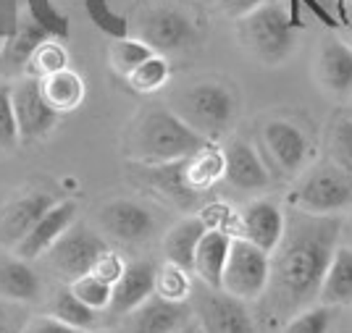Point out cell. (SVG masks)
<instances>
[{
  "label": "cell",
  "instance_id": "6da1fadb",
  "mask_svg": "<svg viewBox=\"0 0 352 333\" xmlns=\"http://www.w3.org/2000/svg\"><path fill=\"white\" fill-rule=\"evenodd\" d=\"M342 220L339 216H310L297 210L287 220V231L271 257L274 299L287 310H305L318 299L323 275L339 246Z\"/></svg>",
  "mask_w": 352,
  "mask_h": 333
},
{
  "label": "cell",
  "instance_id": "7a4b0ae2",
  "mask_svg": "<svg viewBox=\"0 0 352 333\" xmlns=\"http://www.w3.org/2000/svg\"><path fill=\"white\" fill-rule=\"evenodd\" d=\"M208 139L187 126L174 111L163 105H150L132 121L126 131V155L142 165H158L171 160L190 158Z\"/></svg>",
  "mask_w": 352,
  "mask_h": 333
},
{
  "label": "cell",
  "instance_id": "3957f363",
  "mask_svg": "<svg viewBox=\"0 0 352 333\" xmlns=\"http://www.w3.org/2000/svg\"><path fill=\"white\" fill-rule=\"evenodd\" d=\"M297 24L284 3L265 0L261 8L242 19V43L265 66H279L297 47Z\"/></svg>",
  "mask_w": 352,
  "mask_h": 333
},
{
  "label": "cell",
  "instance_id": "277c9868",
  "mask_svg": "<svg viewBox=\"0 0 352 333\" xmlns=\"http://www.w3.org/2000/svg\"><path fill=\"white\" fill-rule=\"evenodd\" d=\"M171 111L208 142H216L236 121V97L226 84L203 82L182 92Z\"/></svg>",
  "mask_w": 352,
  "mask_h": 333
},
{
  "label": "cell",
  "instance_id": "5b68a950",
  "mask_svg": "<svg viewBox=\"0 0 352 333\" xmlns=\"http://www.w3.org/2000/svg\"><path fill=\"white\" fill-rule=\"evenodd\" d=\"M289 205L310 216H339L352 207V176L331 160H323L302 174L289 194Z\"/></svg>",
  "mask_w": 352,
  "mask_h": 333
},
{
  "label": "cell",
  "instance_id": "8992f818",
  "mask_svg": "<svg viewBox=\"0 0 352 333\" xmlns=\"http://www.w3.org/2000/svg\"><path fill=\"white\" fill-rule=\"evenodd\" d=\"M268 284H271V255L248 242L245 236H234L221 289L242 302H252L263 297Z\"/></svg>",
  "mask_w": 352,
  "mask_h": 333
},
{
  "label": "cell",
  "instance_id": "52a82bcc",
  "mask_svg": "<svg viewBox=\"0 0 352 333\" xmlns=\"http://www.w3.org/2000/svg\"><path fill=\"white\" fill-rule=\"evenodd\" d=\"M105 249H108V242L103 236L95 229H89L87 223L76 220L72 229L53 244V249L45 257L50 262L53 273L72 284L74 278L92 273L95 262H98V257L103 255Z\"/></svg>",
  "mask_w": 352,
  "mask_h": 333
},
{
  "label": "cell",
  "instance_id": "ba28073f",
  "mask_svg": "<svg viewBox=\"0 0 352 333\" xmlns=\"http://www.w3.org/2000/svg\"><path fill=\"white\" fill-rule=\"evenodd\" d=\"M195 315L203 333H255L252 318L242 299L223 289H195Z\"/></svg>",
  "mask_w": 352,
  "mask_h": 333
},
{
  "label": "cell",
  "instance_id": "9c48e42d",
  "mask_svg": "<svg viewBox=\"0 0 352 333\" xmlns=\"http://www.w3.org/2000/svg\"><path fill=\"white\" fill-rule=\"evenodd\" d=\"M11 100H14L16 121H19V134L21 142H34L43 139L56 129L60 113L50 108V102L45 100L43 84L34 76H24L11 87Z\"/></svg>",
  "mask_w": 352,
  "mask_h": 333
},
{
  "label": "cell",
  "instance_id": "30bf717a",
  "mask_svg": "<svg viewBox=\"0 0 352 333\" xmlns=\"http://www.w3.org/2000/svg\"><path fill=\"white\" fill-rule=\"evenodd\" d=\"M192 315L187 302H168L153 294L145 304L118 318V333H176Z\"/></svg>",
  "mask_w": 352,
  "mask_h": 333
},
{
  "label": "cell",
  "instance_id": "8fae6325",
  "mask_svg": "<svg viewBox=\"0 0 352 333\" xmlns=\"http://www.w3.org/2000/svg\"><path fill=\"white\" fill-rule=\"evenodd\" d=\"M76 213H79V207H76L74 200H60V203H56L32 226V231L14 246V255L30 262L40 260L43 255H47L53 249V244L58 242L60 236L76 223Z\"/></svg>",
  "mask_w": 352,
  "mask_h": 333
},
{
  "label": "cell",
  "instance_id": "7c38bea8",
  "mask_svg": "<svg viewBox=\"0 0 352 333\" xmlns=\"http://www.w3.org/2000/svg\"><path fill=\"white\" fill-rule=\"evenodd\" d=\"M316 79L329 95H352V45L339 34H326L316 53Z\"/></svg>",
  "mask_w": 352,
  "mask_h": 333
},
{
  "label": "cell",
  "instance_id": "4fadbf2b",
  "mask_svg": "<svg viewBox=\"0 0 352 333\" xmlns=\"http://www.w3.org/2000/svg\"><path fill=\"white\" fill-rule=\"evenodd\" d=\"M142 40L155 53L166 56V53L187 50L197 40V32H195V24L182 11H176V8H155L142 21Z\"/></svg>",
  "mask_w": 352,
  "mask_h": 333
},
{
  "label": "cell",
  "instance_id": "5bb4252c",
  "mask_svg": "<svg viewBox=\"0 0 352 333\" xmlns=\"http://www.w3.org/2000/svg\"><path fill=\"white\" fill-rule=\"evenodd\" d=\"M98 220H100V229L111 239L124 242V244H140L155 229L150 210L134 200H113V203L103 205L98 213Z\"/></svg>",
  "mask_w": 352,
  "mask_h": 333
},
{
  "label": "cell",
  "instance_id": "9a60e30c",
  "mask_svg": "<svg viewBox=\"0 0 352 333\" xmlns=\"http://www.w3.org/2000/svg\"><path fill=\"white\" fill-rule=\"evenodd\" d=\"M53 205H56V200L47 192H27V194L14 197L8 205H3V210H0V244L14 249Z\"/></svg>",
  "mask_w": 352,
  "mask_h": 333
},
{
  "label": "cell",
  "instance_id": "2e32d148",
  "mask_svg": "<svg viewBox=\"0 0 352 333\" xmlns=\"http://www.w3.org/2000/svg\"><path fill=\"white\" fill-rule=\"evenodd\" d=\"M263 145L284 176H300L308 163V139L302 129L289 121H268L263 129Z\"/></svg>",
  "mask_w": 352,
  "mask_h": 333
},
{
  "label": "cell",
  "instance_id": "e0dca14e",
  "mask_svg": "<svg viewBox=\"0 0 352 333\" xmlns=\"http://www.w3.org/2000/svg\"><path fill=\"white\" fill-rule=\"evenodd\" d=\"M287 231V218L281 213V207L271 200H255L239 213V233L248 242L258 244L268 255L276 252L281 236Z\"/></svg>",
  "mask_w": 352,
  "mask_h": 333
},
{
  "label": "cell",
  "instance_id": "ac0fdd59",
  "mask_svg": "<svg viewBox=\"0 0 352 333\" xmlns=\"http://www.w3.org/2000/svg\"><path fill=\"white\" fill-rule=\"evenodd\" d=\"M155 271L158 268L147 260L126 262L124 275L113 284L111 307L105 312H111L113 318H124L126 312H132L140 304H145L155 294Z\"/></svg>",
  "mask_w": 352,
  "mask_h": 333
},
{
  "label": "cell",
  "instance_id": "d6986e66",
  "mask_svg": "<svg viewBox=\"0 0 352 333\" xmlns=\"http://www.w3.org/2000/svg\"><path fill=\"white\" fill-rule=\"evenodd\" d=\"M140 165V176L147 187H153L163 200H168L171 205L190 210L192 205L200 200V194L190 187L187 174H184V158L171 160V163H158V165Z\"/></svg>",
  "mask_w": 352,
  "mask_h": 333
},
{
  "label": "cell",
  "instance_id": "ffe728a7",
  "mask_svg": "<svg viewBox=\"0 0 352 333\" xmlns=\"http://www.w3.org/2000/svg\"><path fill=\"white\" fill-rule=\"evenodd\" d=\"M223 155H226L223 179L232 187L242 189V192H263V189H268L271 176L265 171L263 160L258 158V152L248 142L234 139L232 145L223 150Z\"/></svg>",
  "mask_w": 352,
  "mask_h": 333
},
{
  "label": "cell",
  "instance_id": "44dd1931",
  "mask_svg": "<svg viewBox=\"0 0 352 333\" xmlns=\"http://www.w3.org/2000/svg\"><path fill=\"white\" fill-rule=\"evenodd\" d=\"M232 233L221 231V229H208L197 244L195 252V268L192 273L197 278V284H203L208 289H221L226 260H229V249H232Z\"/></svg>",
  "mask_w": 352,
  "mask_h": 333
},
{
  "label": "cell",
  "instance_id": "7402d4cb",
  "mask_svg": "<svg viewBox=\"0 0 352 333\" xmlns=\"http://www.w3.org/2000/svg\"><path fill=\"white\" fill-rule=\"evenodd\" d=\"M45 40H50V34H47L40 24H34L32 19L19 21V27L3 40V47H0V73L27 71L32 56L37 53V47H40Z\"/></svg>",
  "mask_w": 352,
  "mask_h": 333
},
{
  "label": "cell",
  "instance_id": "603a6c76",
  "mask_svg": "<svg viewBox=\"0 0 352 333\" xmlns=\"http://www.w3.org/2000/svg\"><path fill=\"white\" fill-rule=\"evenodd\" d=\"M206 231L208 226L200 216L182 218L163 236V255H166V260L192 273V268H195V252H197V244H200V239H203Z\"/></svg>",
  "mask_w": 352,
  "mask_h": 333
},
{
  "label": "cell",
  "instance_id": "cb8c5ba5",
  "mask_svg": "<svg viewBox=\"0 0 352 333\" xmlns=\"http://www.w3.org/2000/svg\"><path fill=\"white\" fill-rule=\"evenodd\" d=\"M40 294H43V284L30 260L14 257V260L0 262V297L3 299L32 304L40 299Z\"/></svg>",
  "mask_w": 352,
  "mask_h": 333
},
{
  "label": "cell",
  "instance_id": "d4e9b609",
  "mask_svg": "<svg viewBox=\"0 0 352 333\" xmlns=\"http://www.w3.org/2000/svg\"><path fill=\"white\" fill-rule=\"evenodd\" d=\"M318 299L326 307L352 304V246H337L323 275Z\"/></svg>",
  "mask_w": 352,
  "mask_h": 333
},
{
  "label": "cell",
  "instance_id": "484cf974",
  "mask_svg": "<svg viewBox=\"0 0 352 333\" xmlns=\"http://www.w3.org/2000/svg\"><path fill=\"white\" fill-rule=\"evenodd\" d=\"M40 84H43L45 100L50 102V108L56 113H60V116L76 111L85 102V95H87L85 79L74 69H63L58 73H50V76L40 79Z\"/></svg>",
  "mask_w": 352,
  "mask_h": 333
},
{
  "label": "cell",
  "instance_id": "4316f807",
  "mask_svg": "<svg viewBox=\"0 0 352 333\" xmlns=\"http://www.w3.org/2000/svg\"><path fill=\"white\" fill-rule=\"evenodd\" d=\"M223 171H226V155L221 147H216V142H208L197 152H192L190 158H184V174L197 194H206L216 181H221Z\"/></svg>",
  "mask_w": 352,
  "mask_h": 333
},
{
  "label": "cell",
  "instance_id": "83f0119b",
  "mask_svg": "<svg viewBox=\"0 0 352 333\" xmlns=\"http://www.w3.org/2000/svg\"><path fill=\"white\" fill-rule=\"evenodd\" d=\"M50 315H56L58 320H63L66 325H72L76 331L87 333L95 323H98V310H92L89 304H85L69 286L66 289L56 291L53 304H50Z\"/></svg>",
  "mask_w": 352,
  "mask_h": 333
},
{
  "label": "cell",
  "instance_id": "f1b7e54d",
  "mask_svg": "<svg viewBox=\"0 0 352 333\" xmlns=\"http://www.w3.org/2000/svg\"><path fill=\"white\" fill-rule=\"evenodd\" d=\"M150 56H155V50H153L145 40H134L129 34L113 40V45L108 47V63H111V69H113L121 79H126V76H129L140 63H145Z\"/></svg>",
  "mask_w": 352,
  "mask_h": 333
},
{
  "label": "cell",
  "instance_id": "f546056e",
  "mask_svg": "<svg viewBox=\"0 0 352 333\" xmlns=\"http://www.w3.org/2000/svg\"><path fill=\"white\" fill-rule=\"evenodd\" d=\"M168 79H171V66H168L166 56L155 53V56H150L145 63H140V66L126 76V84H129V89L137 92V95H153V92H158V89L166 87Z\"/></svg>",
  "mask_w": 352,
  "mask_h": 333
},
{
  "label": "cell",
  "instance_id": "4dcf8cb0",
  "mask_svg": "<svg viewBox=\"0 0 352 333\" xmlns=\"http://www.w3.org/2000/svg\"><path fill=\"white\" fill-rule=\"evenodd\" d=\"M192 275L195 273L166 260L155 271V294L163 297V299H168V302H190V297L195 294Z\"/></svg>",
  "mask_w": 352,
  "mask_h": 333
},
{
  "label": "cell",
  "instance_id": "1f68e13d",
  "mask_svg": "<svg viewBox=\"0 0 352 333\" xmlns=\"http://www.w3.org/2000/svg\"><path fill=\"white\" fill-rule=\"evenodd\" d=\"M63 69H69V53L66 47L60 45L58 37H50L45 40L37 53L32 56L30 66H27V76H34V79H45L50 73H58Z\"/></svg>",
  "mask_w": 352,
  "mask_h": 333
},
{
  "label": "cell",
  "instance_id": "d6a6232c",
  "mask_svg": "<svg viewBox=\"0 0 352 333\" xmlns=\"http://www.w3.org/2000/svg\"><path fill=\"white\" fill-rule=\"evenodd\" d=\"M69 289L82 299L85 304H89L92 310H98V312H103L111 307V297H113V286L103 281V278H98L95 273H87V275H79V278H74L72 284H69Z\"/></svg>",
  "mask_w": 352,
  "mask_h": 333
},
{
  "label": "cell",
  "instance_id": "836d02e7",
  "mask_svg": "<svg viewBox=\"0 0 352 333\" xmlns=\"http://www.w3.org/2000/svg\"><path fill=\"white\" fill-rule=\"evenodd\" d=\"M329 160L352 176V118H337L329 131Z\"/></svg>",
  "mask_w": 352,
  "mask_h": 333
},
{
  "label": "cell",
  "instance_id": "e575fe53",
  "mask_svg": "<svg viewBox=\"0 0 352 333\" xmlns=\"http://www.w3.org/2000/svg\"><path fill=\"white\" fill-rule=\"evenodd\" d=\"M27 11L34 24H40L50 37H69V16L60 14L53 0H27Z\"/></svg>",
  "mask_w": 352,
  "mask_h": 333
},
{
  "label": "cell",
  "instance_id": "d590c367",
  "mask_svg": "<svg viewBox=\"0 0 352 333\" xmlns=\"http://www.w3.org/2000/svg\"><path fill=\"white\" fill-rule=\"evenodd\" d=\"M85 8H87V16L92 19V24L103 34L113 37V40L129 34V19L116 14L108 0H85Z\"/></svg>",
  "mask_w": 352,
  "mask_h": 333
},
{
  "label": "cell",
  "instance_id": "8d00e7d4",
  "mask_svg": "<svg viewBox=\"0 0 352 333\" xmlns=\"http://www.w3.org/2000/svg\"><path fill=\"white\" fill-rule=\"evenodd\" d=\"M329 325H331V310L326 304H313L292 315L284 333H326Z\"/></svg>",
  "mask_w": 352,
  "mask_h": 333
},
{
  "label": "cell",
  "instance_id": "74e56055",
  "mask_svg": "<svg viewBox=\"0 0 352 333\" xmlns=\"http://www.w3.org/2000/svg\"><path fill=\"white\" fill-rule=\"evenodd\" d=\"M21 142L19 134V121H16L14 100H11V87L0 84V150H14Z\"/></svg>",
  "mask_w": 352,
  "mask_h": 333
},
{
  "label": "cell",
  "instance_id": "f35d334b",
  "mask_svg": "<svg viewBox=\"0 0 352 333\" xmlns=\"http://www.w3.org/2000/svg\"><path fill=\"white\" fill-rule=\"evenodd\" d=\"M124 271H126V262L121 260V255L111 252V249H105L103 255L98 257V262H95V268H92V273L98 275V278H103V281H108L111 286L124 275Z\"/></svg>",
  "mask_w": 352,
  "mask_h": 333
},
{
  "label": "cell",
  "instance_id": "ab89813d",
  "mask_svg": "<svg viewBox=\"0 0 352 333\" xmlns=\"http://www.w3.org/2000/svg\"><path fill=\"white\" fill-rule=\"evenodd\" d=\"M21 333H85V331H76L72 325H66V323L58 320L56 315H34V318L24 325Z\"/></svg>",
  "mask_w": 352,
  "mask_h": 333
},
{
  "label": "cell",
  "instance_id": "60d3db41",
  "mask_svg": "<svg viewBox=\"0 0 352 333\" xmlns=\"http://www.w3.org/2000/svg\"><path fill=\"white\" fill-rule=\"evenodd\" d=\"M197 216L206 220L208 229H221V231H229V223L234 220V216H232V210L226 207L223 203H213L208 205V207H203ZM232 233V231H229Z\"/></svg>",
  "mask_w": 352,
  "mask_h": 333
},
{
  "label": "cell",
  "instance_id": "b9f144b4",
  "mask_svg": "<svg viewBox=\"0 0 352 333\" xmlns=\"http://www.w3.org/2000/svg\"><path fill=\"white\" fill-rule=\"evenodd\" d=\"M19 0H0V34L8 37L19 27Z\"/></svg>",
  "mask_w": 352,
  "mask_h": 333
},
{
  "label": "cell",
  "instance_id": "7bdbcfd3",
  "mask_svg": "<svg viewBox=\"0 0 352 333\" xmlns=\"http://www.w3.org/2000/svg\"><path fill=\"white\" fill-rule=\"evenodd\" d=\"M223 3V8H226V14L234 16V19H245L250 16L255 8H261L265 0H221Z\"/></svg>",
  "mask_w": 352,
  "mask_h": 333
},
{
  "label": "cell",
  "instance_id": "ee69618b",
  "mask_svg": "<svg viewBox=\"0 0 352 333\" xmlns=\"http://www.w3.org/2000/svg\"><path fill=\"white\" fill-rule=\"evenodd\" d=\"M0 333H11V323H8V315L3 307H0Z\"/></svg>",
  "mask_w": 352,
  "mask_h": 333
},
{
  "label": "cell",
  "instance_id": "f6af8a7d",
  "mask_svg": "<svg viewBox=\"0 0 352 333\" xmlns=\"http://www.w3.org/2000/svg\"><path fill=\"white\" fill-rule=\"evenodd\" d=\"M176 333H203V328H200V325H190V323H187L182 331H176Z\"/></svg>",
  "mask_w": 352,
  "mask_h": 333
},
{
  "label": "cell",
  "instance_id": "bcb514c9",
  "mask_svg": "<svg viewBox=\"0 0 352 333\" xmlns=\"http://www.w3.org/2000/svg\"><path fill=\"white\" fill-rule=\"evenodd\" d=\"M347 3H350V0H334V5H337V8H347Z\"/></svg>",
  "mask_w": 352,
  "mask_h": 333
},
{
  "label": "cell",
  "instance_id": "7dc6e473",
  "mask_svg": "<svg viewBox=\"0 0 352 333\" xmlns=\"http://www.w3.org/2000/svg\"><path fill=\"white\" fill-rule=\"evenodd\" d=\"M347 43L352 45V21H350V30H347Z\"/></svg>",
  "mask_w": 352,
  "mask_h": 333
},
{
  "label": "cell",
  "instance_id": "c3c4849f",
  "mask_svg": "<svg viewBox=\"0 0 352 333\" xmlns=\"http://www.w3.org/2000/svg\"><path fill=\"white\" fill-rule=\"evenodd\" d=\"M3 40H6V37H3V34H0V47H3Z\"/></svg>",
  "mask_w": 352,
  "mask_h": 333
},
{
  "label": "cell",
  "instance_id": "681fc988",
  "mask_svg": "<svg viewBox=\"0 0 352 333\" xmlns=\"http://www.w3.org/2000/svg\"><path fill=\"white\" fill-rule=\"evenodd\" d=\"M87 333H89V331H87Z\"/></svg>",
  "mask_w": 352,
  "mask_h": 333
}]
</instances>
